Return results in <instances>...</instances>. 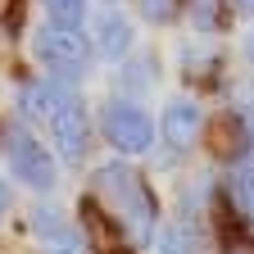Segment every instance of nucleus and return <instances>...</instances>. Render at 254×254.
Instances as JSON below:
<instances>
[{
  "mask_svg": "<svg viewBox=\"0 0 254 254\" xmlns=\"http://www.w3.org/2000/svg\"><path fill=\"white\" fill-rule=\"evenodd\" d=\"M100 132H105L109 150H118L123 159H136V154H150L154 150L159 127H154V118L136 100L118 95V100H105V109H100Z\"/></svg>",
  "mask_w": 254,
  "mask_h": 254,
  "instance_id": "obj_2",
  "label": "nucleus"
},
{
  "mask_svg": "<svg viewBox=\"0 0 254 254\" xmlns=\"http://www.w3.org/2000/svg\"><path fill=\"white\" fill-rule=\"evenodd\" d=\"M127 50H132V23L118 9H105L95 18V55L100 59H123Z\"/></svg>",
  "mask_w": 254,
  "mask_h": 254,
  "instance_id": "obj_9",
  "label": "nucleus"
},
{
  "mask_svg": "<svg viewBox=\"0 0 254 254\" xmlns=\"http://www.w3.org/2000/svg\"><path fill=\"white\" fill-rule=\"evenodd\" d=\"M0 132H5V159H9V173H14L23 186H32L37 195H50L55 182H59V168H55L50 150L37 141V132H27V127H18V123L0 127Z\"/></svg>",
  "mask_w": 254,
  "mask_h": 254,
  "instance_id": "obj_4",
  "label": "nucleus"
},
{
  "mask_svg": "<svg viewBox=\"0 0 254 254\" xmlns=\"http://www.w3.org/2000/svg\"><path fill=\"white\" fill-rule=\"evenodd\" d=\"M50 136L59 145V154L68 159V164H82L86 159V145H91V127H86V105L77 95H68L64 105H55V114L46 118Z\"/></svg>",
  "mask_w": 254,
  "mask_h": 254,
  "instance_id": "obj_6",
  "label": "nucleus"
},
{
  "mask_svg": "<svg viewBox=\"0 0 254 254\" xmlns=\"http://www.w3.org/2000/svg\"><path fill=\"white\" fill-rule=\"evenodd\" d=\"M232 195H236L241 213L254 222V159H245V164L236 168V177H232Z\"/></svg>",
  "mask_w": 254,
  "mask_h": 254,
  "instance_id": "obj_11",
  "label": "nucleus"
},
{
  "mask_svg": "<svg viewBox=\"0 0 254 254\" xmlns=\"http://www.w3.org/2000/svg\"><path fill=\"white\" fill-rule=\"evenodd\" d=\"M32 50L55 77H86L91 68V41L82 37V27H64V23H41L32 32Z\"/></svg>",
  "mask_w": 254,
  "mask_h": 254,
  "instance_id": "obj_3",
  "label": "nucleus"
},
{
  "mask_svg": "<svg viewBox=\"0 0 254 254\" xmlns=\"http://www.w3.org/2000/svg\"><path fill=\"white\" fill-rule=\"evenodd\" d=\"M245 59L254 64V32H250V37H245Z\"/></svg>",
  "mask_w": 254,
  "mask_h": 254,
  "instance_id": "obj_17",
  "label": "nucleus"
},
{
  "mask_svg": "<svg viewBox=\"0 0 254 254\" xmlns=\"http://www.w3.org/2000/svg\"><path fill=\"white\" fill-rule=\"evenodd\" d=\"M95 190L123 213V222L132 227V236L141 245L154 241V232H159V200H154L150 182L136 168H127V164H100V168H95Z\"/></svg>",
  "mask_w": 254,
  "mask_h": 254,
  "instance_id": "obj_1",
  "label": "nucleus"
},
{
  "mask_svg": "<svg viewBox=\"0 0 254 254\" xmlns=\"http://www.w3.org/2000/svg\"><path fill=\"white\" fill-rule=\"evenodd\" d=\"M32 236H37V245H41L46 254H86V250H91L86 232H82L64 209H55V204L32 209Z\"/></svg>",
  "mask_w": 254,
  "mask_h": 254,
  "instance_id": "obj_5",
  "label": "nucleus"
},
{
  "mask_svg": "<svg viewBox=\"0 0 254 254\" xmlns=\"http://www.w3.org/2000/svg\"><path fill=\"white\" fill-rule=\"evenodd\" d=\"M68 95H73V86L64 82V77H41V82H27V86L18 91V109H23L27 118L46 123V118L55 114V105H64Z\"/></svg>",
  "mask_w": 254,
  "mask_h": 254,
  "instance_id": "obj_8",
  "label": "nucleus"
},
{
  "mask_svg": "<svg viewBox=\"0 0 254 254\" xmlns=\"http://www.w3.org/2000/svg\"><path fill=\"white\" fill-rule=\"evenodd\" d=\"M200 127H204V114L190 95H177V100L164 105V118H159V136H164L173 150H186L200 141Z\"/></svg>",
  "mask_w": 254,
  "mask_h": 254,
  "instance_id": "obj_7",
  "label": "nucleus"
},
{
  "mask_svg": "<svg viewBox=\"0 0 254 254\" xmlns=\"http://www.w3.org/2000/svg\"><path fill=\"white\" fill-rule=\"evenodd\" d=\"M245 118H250V127H254V100H250V109H245Z\"/></svg>",
  "mask_w": 254,
  "mask_h": 254,
  "instance_id": "obj_19",
  "label": "nucleus"
},
{
  "mask_svg": "<svg viewBox=\"0 0 254 254\" xmlns=\"http://www.w3.org/2000/svg\"><path fill=\"white\" fill-rule=\"evenodd\" d=\"M236 9L241 14H254V0H236Z\"/></svg>",
  "mask_w": 254,
  "mask_h": 254,
  "instance_id": "obj_18",
  "label": "nucleus"
},
{
  "mask_svg": "<svg viewBox=\"0 0 254 254\" xmlns=\"http://www.w3.org/2000/svg\"><path fill=\"white\" fill-rule=\"evenodd\" d=\"M46 14H50V23L82 27L86 23V0H46Z\"/></svg>",
  "mask_w": 254,
  "mask_h": 254,
  "instance_id": "obj_13",
  "label": "nucleus"
},
{
  "mask_svg": "<svg viewBox=\"0 0 254 254\" xmlns=\"http://www.w3.org/2000/svg\"><path fill=\"white\" fill-rule=\"evenodd\" d=\"M159 254H200V236L190 222H173L159 232Z\"/></svg>",
  "mask_w": 254,
  "mask_h": 254,
  "instance_id": "obj_10",
  "label": "nucleus"
},
{
  "mask_svg": "<svg viewBox=\"0 0 254 254\" xmlns=\"http://www.w3.org/2000/svg\"><path fill=\"white\" fill-rule=\"evenodd\" d=\"M118 82L127 86V91H150L154 86V59L145 55V59H127V68L118 73Z\"/></svg>",
  "mask_w": 254,
  "mask_h": 254,
  "instance_id": "obj_12",
  "label": "nucleus"
},
{
  "mask_svg": "<svg viewBox=\"0 0 254 254\" xmlns=\"http://www.w3.org/2000/svg\"><path fill=\"white\" fill-rule=\"evenodd\" d=\"M5 209H9V190H5V182H0V218H5Z\"/></svg>",
  "mask_w": 254,
  "mask_h": 254,
  "instance_id": "obj_16",
  "label": "nucleus"
},
{
  "mask_svg": "<svg viewBox=\"0 0 254 254\" xmlns=\"http://www.w3.org/2000/svg\"><path fill=\"white\" fill-rule=\"evenodd\" d=\"M190 5V18H195V27L204 32V37H213V32L222 27V5L218 0H186Z\"/></svg>",
  "mask_w": 254,
  "mask_h": 254,
  "instance_id": "obj_14",
  "label": "nucleus"
},
{
  "mask_svg": "<svg viewBox=\"0 0 254 254\" xmlns=\"http://www.w3.org/2000/svg\"><path fill=\"white\" fill-rule=\"evenodd\" d=\"M0 14H9V23H18V0H0Z\"/></svg>",
  "mask_w": 254,
  "mask_h": 254,
  "instance_id": "obj_15",
  "label": "nucleus"
}]
</instances>
